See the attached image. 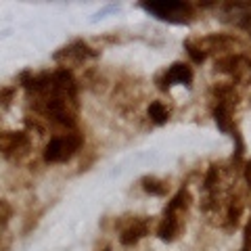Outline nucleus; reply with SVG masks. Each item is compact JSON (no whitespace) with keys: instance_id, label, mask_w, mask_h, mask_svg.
Wrapping results in <instances>:
<instances>
[{"instance_id":"nucleus-1","label":"nucleus","mask_w":251,"mask_h":251,"mask_svg":"<svg viewBox=\"0 0 251 251\" xmlns=\"http://www.w3.org/2000/svg\"><path fill=\"white\" fill-rule=\"evenodd\" d=\"M153 17L170 23H191L195 17V9L191 2H178V0H161V2H143L140 4Z\"/></svg>"},{"instance_id":"nucleus-2","label":"nucleus","mask_w":251,"mask_h":251,"mask_svg":"<svg viewBox=\"0 0 251 251\" xmlns=\"http://www.w3.org/2000/svg\"><path fill=\"white\" fill-rule=\"evenodd\" d=\"M82 143L84 140L77 132H67V134L54 136V138H50V143L44 147V161H49V163L69 161L77 151H80Z\"/></svg>"},{"instance_id":"nucleus-3","label":"nucleus","mask_w":251,"mask_h":251,"mask_svg":"<svg viewBox=\"0 0 251 251\" xmlns=\"http://www.w3.org/2000/svg\"><path fill=\"white\" fill-rule=\"evenodd\" d=\"M216 69L230 75L232 82H237V84H243V86L251 84V59L247 54H241V52L222 54L216 61Z\"/></svg>"},{"instance_id":"nucleus-4","label":"nucleus","mask_w":251,"mask_h":251,"mask_svg":"<svg viewBox=\"0 0 251 251\" xmlns=\"http://www.w3.org/2000/svg\"><path fill=\"white\" fill-rule=\"evenodd\" d=\"M99 52L92 49L88 42L84 40H74L67 46H63L52 54V61H57L63 65V69H67V65H82L88 59H97Z\"/></svg>"},{"instance_id":"nucleus-5","label":"nucleus","mask_w":251,"mask_h":251,"mask_svg":"<svg viewBox=\"0 0 251 251\" xmlns=\"http://www.w3.org/2000/svg\"><path fill=\"white\" fill-rule=\"evenodd\" d=\"M193 82V69L186 63H174L170 65L161 75H157V84L161 90H168L174 84H182V86H191Z\"/></svg>"},{"instance_id":"nucleus-6","label":"nucleus","mask_w":251,"mask_h":251,"mask_svg":"<svg viewBox=\"0 0 251 251\" xmlns=\"http://www.w3.org/2000/svg\"><path fill=\"white\" fill-rule=\"evenodd\" d=\"M29 151V136L25 132H0V155L17 157Z\"/></svg>"},{"instance_id":"nucleus-7","label":"nucleus","mask_w":251,"mask_h":251,"mask_svg":"<svg viewBox=\"0 0 251 251\" xmlns=\"http://www.w3.org/2000/svg\"><path fill=\"white\" fill-rule=\"evenodd\" d=\"M195 44L201 49V52L207 54L209 52H226V50H232V46L237 44L232 36H224V34H209L201 40H195Z\"/></svg>"},{"instance_id":"nucleus-8","label":"nucleus","mask_w":251,"mask_h":251,"mask_svg":"<svg viewBox=\"0 0 251 251\" xmlns=\"http://www.w3.org/2000/svg\"><path fill=\"white\" fill-rule=\"evenodd\" d=\"M147 234H149V218H136L122 230L120 243L126 247H132V245H136L140 239H145Z\"/></svg>"},{"instance_id":"nucleus-9","label":"nucleus","mask_w":251,"mask_h":251,"mask_svg":"<svg viewBox=\"0 0 251 251\" xmlns=\"http://www.w3.org/2000/svg\"><path fill=\"white\" fill-rule=\"evenodd\" d=\"M180 228H182V222H180V218L176 216H163L159 226H157V237L166 243H172L178 239L180 234Z\"/></svg>"},{"instance_id":"nucleus-10","label":"nucleus","mask_w":251,"mask_h":251,"mask_svg":"<svg viewBox=\"0 0 251 251\" xmlns=\"http://www.w3.org/2000/svg\"><path fill=\"white\" fill-rule=\"evenodd\" d=\"M188 207H191V193H188L186 188H180L174 197H172V201L166 205L163 216H176V218H180Z\"/></svg>"},{"instance_id":"nucleus-11","label":"nucleus","mask_w":251,"mask_h":251,"mask_svg":"<svg viewBox=\"0 0 251 251\" xmlns=\"http://www.w3.org/2000/svg\"><path fill=\"white\" fill-rule=\"evenodd\" d=\"M211 94L216 97V103H220V105L232 107V105H237V100H239V94L232 84H216L214 88H211Z\"/></svg>"},{"instance_id":"nucleus-12","label":"nucleus","mask_w":251,"mask_h":251,"mask_svg":"<svg viewBox=\"0 0 251 251\" xmlns=\"http://www.w3.org/2000/svg\"><path fill=\"white\" fill-rule=\"evenodd\" d=\"M230 115H232V107L216 103V107H214V120H216L218 128L222 130V132H234V128H232V117Z\"/></svg>"},{"instance_id":"nucleus-13","label":"nucleus","mask_w":251,"mask_h":251,"mask_svg":"<svg viewBox=\"0 0 251 251\" xmlns=\"http://www.w3.org/2000/svg\"><path fill=\"white\" fill-rule=\"evenodd\" d=\"M140 186H143L149 195H155V197H163V195L168 193V184L155 176H143L140 178Z\"/></svg>"},{"instance_id":"nucleus-14","label":"nucleus","mask_w":251,"mask_h":251,"mask_svg":"<svg viewBox=\"0 0 251 251\" xmlns=\"http://www.w3.org/2000/svg\"><path fill=\"white\" fill-rule=\"evenodd\" d=\"M147 113H149V120H151L153 124H157V126H163L170 120V111L166 109V105H163L161 100H153V103L149 105Z\"/></svg>"},{"instance_id":"nucleus-15","label":"nucleus","mask_w":251,"mask_h":251,"mask_svg":"<svg viewBox=\"0 0 251 251\" xmlns=\"http://www.w3.org/2000/svg\"><path fill=\"white\" fill-rule=\"evenodd\" d=\"M241 214H243V203H241V199L239 197L230 199L228 209H226V228H237Z\"/></svg>"},{"instance_id":"nucleus-16","label":"nucleus","mask_w":251,"mask_h":251,"mask_svg":"<svg viewBox=\"0 0 251 251\" xmlns=\"http://www.w3.org/2000/svg\"><path fill=\"white\" fill-rule=\"evenodd\" d=\"M218 180H220V170H218V166H209L207 176H205V180H203V191H205V193H211V191L216 188Z\"/></svg>"},{"instance_id":"nucleus-17","label":"nucleus","mask_w":251,"mask_h":251,"mask_svg":"<svg viewBox=\"0 0 251 251\" xmlns=\"http://www.w3.org/2000/svg\"><path fill=\"white\" fill-rule=\"evenodd\" d=\"M11 218H13V205L6 199H0V230L11 222Z\"/></svg>"},{"instance_id":"nucleus-18","label":"nucleus","mask_w":251,"mask_h":251,"mask_svg":"<svg viewBox=\"0 0 251 251\" xmlns=\"http://www.w3.org/2000/svg\"><path fill=\"white\" fill-rule=\"evenodd\" d=\"M184 49H186V52H188V57L193 59V63H197V65H199V63L205 61V54H203L199 46L195 44V40H186V42H184Z\"/></svg>"},{"instance_id":"nucleus-19","label":"nucleus","mask_w":251,"mask_h":251,"mask_svg":"<svg viewBox=\"0 0 251 251\" xmlns=\"http://www.w3.org/2000/svg\"><path fill=\"white\" fill-rule=\"evenodd\" d=\"M241 251H251V220L245 226V232H243V249Z\"/></svg>"},{"instance_id":"nucleus-20","label":"nucleus","mask_w":251,"mask_h":251,"mask_svg":"<svg viewBox=\"0 0 251 251\" xmlns=\"http://www.w3.org/2000/svg\"><path fill=\"white\" fill-rule=\"evenodd\" d=\"M13 88H2V90H0V105H9L11 103V100H13Z\"/></svg>"},{"instance_id":"nucleus-21","label":"nucleus","mask_w":251,"mask_h":251,"mask_svg":"<svg viewBox=\"0 0 251 251\" xmlns=\"http://www.w3.org/2000/svg\"><path fill=\"white\" fill-rule=\"evenodd\" d=\"M103 251H111V247H105V249H103Z\"/></svg>"}]
</instances>
